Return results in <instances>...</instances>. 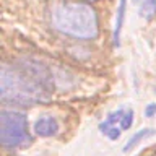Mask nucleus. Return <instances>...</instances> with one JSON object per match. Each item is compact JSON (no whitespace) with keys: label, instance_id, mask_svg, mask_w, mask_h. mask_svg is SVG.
Listing matches in <instances>:
<instances>
[{"label":"nucleus","instance_id":"nucleus-3","mask_svg":"<svg viewBox=\"0 0 156 156\" xmlns=\"http://www.w3.org/2000/svg\"><path fill=\"white\" fill-rule=\"evenodd\" d=\"M0 141L5 148H20L28 145L31 138L28 133V119L18 111L3 109L0 112Z\"/></svg>","mask_w":156,"mask_h":156},{"label":"nucleus","instance_id":"nucleus-7","mask_svg":"<svg viewBox=\"0 0 156 156\" xmlns=\"http://www.w3.org/2000/svg\"><path fill=\"white\" fill-rule=\"evenodd\" d=\"M154 135H156V130L154 129H141V130H138L136 133L132 135V138L129 141H127V145L124 146V151L127 153V151L133 150L135 146L140 143V141H143L146 138H151V136H154Z\"/></svg>","mask_w":156,"mask_h":156},{"label":"nucleus","instance_id":"nucleus-9","mask_svg":"<svg viewBox=\"0 0 156 156\" xmlns=\"http://www.w3.org/2000/svg\"><path fill=\"white\" fill-rule=\"evenodd\" d=\"M145 115H146V117H156V102H151V104L146 106Z\"/></svg>","mask_w":156,"mask_h":156},{"label":"nucleus","instance_id":"nucleus-2","mask_svg":"<svg viewBox=\"0 0 156 156\" xmlns=\"http://www.w3.org/2000/svg\"><path fill=\"white\" fill-rule=\"evenodd\" d=\"M52 26L75 39H94L99 33L96 10L85 2H60L51 8Z\"/></svg>","mask_w":156,"mask_h":156},{"label":"nucleus","instance_id":"nucleus-1","mask_svg":"<svg viewBox=\"0 0 156 156\" xmlns=\"http://www.w3.org/2000/svg\"><path fill=\"white\" fill-rule=\"evenodd\" d=\"M49 78L46 70L34 65L21 67H2L0 75V98L18 104H34L47 99Z\"/></svg>","mask_w":156,"mask_h":156},{"label":"nucleus","instance_id":"nucleus-6","mask_svg":"<svg viewBox=\"0 0 156 156\" xmlns=\"http://www.w3.org/2000/svg\"><path fill=\"white\" fill-rule=\"evenodd\" d=\"M125 10H127V0H120V2H119V7H117V16H115L114 33H112L114 46H117V47L120 46V33H122L124 21H125Z\"/></svg>","mask_w":156,"mask_h":156},{"label":"nucleus","instance_id":"nucleus-10","mask_svg":"<svg viewBox=\"0 0 156 156\" xmlns=\"http://www.w3.org/2000/svg\"><path fill=\"white\" fill-rule=\"evenodd\" d=\"M133 2H135V3H138V2H141V0H133Z\"/></svg>","mask_w":156,"mask_h":156},{"label":"nucleus","instance_id":"nucleus-4","mask_svg":"<svg viewBox=\"0 0 156 156\" xmlns=\"http://www.w3.org/2000/svg\"><path fill=\"white\" fill-rule=\"evenodd\" d=\"M133 125V111L129 107H119L107 114V117L99 124V132L112 141L119 140L122 132L129 130Z\"/></svg>","mask_w":156,"mask_h":156},{"label":"nucleus","instance_id":"nucleus-8","mask_svg":"<svg viewBox=\"0 0 156 156\" xmlns=\"http://www.w3.org/2000/svg\"><path fill=\"white\" fill-rule=\"evenodd\" d=\"M156 15V0H141L140 2V16L143 20H153Z\"/></svg>","mask_w":156,"mask_h":156},{"label":"nucleus","instance_id":"nucleus-5","mask_svg":"<svg viewBox=\"0 0 156 156\" xmlns=\"http://www.w3.org/2000/svg\"><path fill=\"white\" fill-rule=\"evenodd\" d=\"M34 133L39 135V136H54L58 133L60 130V125H58V120L52 115H44V117H39V119L34 122Z\"/></svg>","mask_w":156,"mask_h":156}]
</instances>
